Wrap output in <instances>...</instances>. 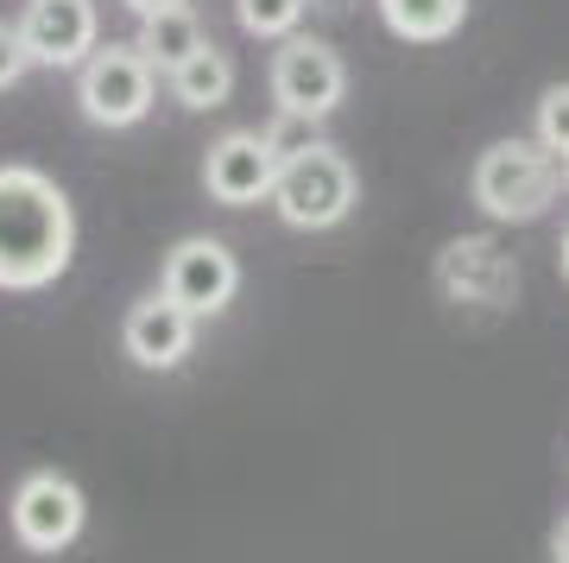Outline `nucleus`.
<instances>
[{
	"mask_svg": "<svg viewBox=\"0 0 569 563\" xmlns=\"http://www.w3.org/2000/svg\"><path fill=\"white\" fill-rule=\"evenodd\" d=\"M272 96H279V115L323 121L348 96V70L323 39H284L279 58H272Z\"/></svg>",
	"mask_w": 569,
	"mask_h": 563,
	"instance_id": "nucleus-5",
	"label": "nucleus"
},
{
	"mask_svg": "<svg viewBox=\"0 0 569 563\" xmlns=\"http://www.w3.org/2000/svg\"><path fill=\"white\" fill-rule=\"evenodd\" d=\"M361 184H355V165L336 152V146H305L298 159L279 165V184H272V209L291 228H336V221L355 209Z\"/></svg>",
	"mask_w": 569,
	"mask_h": 563,
	"instance_id": "nucleus-3",
	"label": "nucleus"
},
{
	"mask_svg": "<svg viewBox=\"0 0 569 563\" xmlns=\"http://www.w3.org/2000/svg\"><path fill=\"white\" fill-rule=\"evenodd\" d=\"M152 63H146L140 45H108V51H96V58L82 63L77 77V101L82 115L96 127H133L146 121V108H152Z\"/></svg>",
	"mask_w": 569,
	"mask_h": 563,
	"instance_id": "nucleus-4",
	"label": "nucleus"
},
{
	"mask_svg": "<svg viewBox=\"0 0 569 563\" xmlns=\"http://www.w3.org/2000/svg\"><path fill=\"white\" fill-rule=\"evenodd\" d=\"M190 336H197V317H190L178 298H164V292L133 304V310H127V329H121L133 367H146V374H171V367L190 355Z\"/></svg>",
	"mask_w": 569,
	"mask_h": 563,
	"instance_id": "nucleus-10",
	"label": "nucleus"
},
{
	"mask_svg": "<svg viewBox=\"0 0 569 563\" xmlns=\"http://www.w3.org/2000/svg\"><path fill=\"white\" fill-rule=\"evenodd\" d=\"M203 45H209L203 39V20H197L190 7H164V13H146V20H140V51H146L152 70H164V77H171L183 58H197Z\"/></svg>",
	"mask_w": 569,
	"mask_h": 563,
	"instance_id": "nucleus-11",
	"label": "nucleus"
},
{
	"mask_svg": "<svg viewBox=\"0 0 569 563\" xmlns=\"http://www.w3.org/2000/svg\"><path fill=\"white\" fill-rule=\"evenodd\" d=\"M550 557H557V563H569V520L557 525V539H550Z\"/></svg>",
	"mask_w": 569,
	"mask_h": 563,
	"instance_id": "nucleus-19",
	"label": "nucleus"
},
{
	"mask_svg": "<svg viewBox=\"0 0 569 563\" xmlns=\"http://www.w3.org/2000/svg\"><path fill=\"white\" fill-rule=\"evenodd\" d=\"M127 7L146 20V13H164V7H183V0H127Z\"/></svg>",
	"mask_w": 569,
	"mask_h": 563,
	"instance_id": "nucleus-18",
	"label": "nucleus"
},
{
	"mask_svg": "<svg viewBox=\"0 0 569 563\" xmlns=\"http://www.w3.org/2000/svg\"><path fill=\"white\" fill-rule=\"evenodd\" d=\"M563 184V165L545 140H500L475 165V203L493 221H538Z\"/></svg>",
	"mask_w": 569,
	"mask_h": 563,
	"instance_id": "nucleus-2",
	"label": "nucleus"
},
{
	"mask_svg": "<svg viewBox=\"0 0 569 563\" xmlns=\"http://www.w3.org/2000/svg\"><path fill=\"white\" fill-rule=\"evenodd\" d=\"M234 13L253 39H291L305 20V0H234Z\"/></svg>",
	"mask_w": 569,
	"mask_h": 563,
	"instance_id": "nucleus-15",
	"label": "nucleus"
},
{
	"mask_svg": "<svg viewBox=\"0 0 569 563\" xmlns=\"http://www.w3.org/2000/svg\"><path fill=\"white\" fill-rule=\"evenodd\" d=\"M26 63H32V51H26V32H20V26H0V89H7V82H20Z\"/></svg>",
	"mask_w": 569,
	"mask_h": 563,
	"instance_id": "nucleus-17",
	"label": "nucleus"
},
{
	"mask_svg": "<svg viewBox=\"0 0 569 563\" xmlns=\"http://www.w3.org/2000/svg\"><path fill=\"white\" fill-rule=\"evenodd\" d=\"M443 279L456 285V292H468V298H488V292H500L512 273H507V260H500L488 241H456L443 254Z\"/></svg>",
	"mask_w": 569,
	"mask_h": 563,
	"instance_id": "nucleus-14",
	"label": "nucleus"
},
{
	"mask_svg": "<svg viewBox=\"0 0 569 563\" xmlns=\"http://www.w3.org/2000/svg\"><path fill=\"white\" fill-rule=\"evenodd\" d=\"M171 96H178L183 108H197V115L222 108V101L234 96V63H228V51L203 45L197 58H183L178 70H171Z\"/></svg>",
	"mask_w": 569,
	"mask_h": 563,
	"instance_id": "nucleus-12",
	"label": "nucleus"
},
{
	"mask_svg": "<svg viewBox=\"0 0 569 563\" xmlns=\"http://www.w3.org/2000/svg\"><path fill=\"white\" fill-rule=\"evenodd\" d=\"M563 184H569V159H563Z\"/></svg>",
	"mask_w": 569,
	"mask_h": 563,
	"instance_id": "nucleus-21",
	"label": "nucleus"
},
{
	"mask_svg": "<svg viewBox=\"0 0 569 563\" xmlns=\"http://www.w3.org/2000/svg\"><path fill=\"white\" fill-rule=\"evenodd\" d=\"M538 140H545L557 159H569V82H557V89L538 96Z\"/></svg>",
	"mask_w": 569,
	"mask_h": 563,
	"instance_id": "nucleus-16",
	"label": "nucleus"
},
{
	"mask_svg": "<svg viewBox=\"0 0 569 563\" xmlns=\"http://www.w3.org/2000/svg\"><path fill=\"white\" fill-rule=\"evenodd\" d=\"M234 292H241V260H234L222 241L190 235V241L171 247V260H164V298H178L190 317H216V310H228Z\"/></svg>",
	"mask_w": 569,
	"mask_h": 563,
	"instance_id": "nucleus-7",
	"label": "nucleus"
},
{
	"mask_svg": "<svg viewBox=\"0 0 569 563\" xmlns=\"http://www.w3.org/2000/svg\"><path fill=\"white\" fill-rule=\"evenodd\" d=\"M380 20L406 45H437L468 20V0H380Z\"/></svg>",
	"mask_w": 569,
	"mask_h": 563,
	"instance_id": "nucleus-13",
	"label": "nucleus"
},
{
	"mask_svg": "<svg viewBox=\"0 0 569 563\" xmlns=\"http://www.w3.org/2000/svg\"><path fill=\"white\" fill-rule=\"evenodd\" d=\"M77 532H82V487L70 482V475H58V468L26 475L20 494H13V539H20L26 551L51 557V551H63Z\"/></svg>",
	"mask_w": 569,
	"mask_h": 563,
	"instance_id": "nucleus-6",
	"label": "nucleus"
},
{
	"mask_svg": "<svg viewBox=\"0 0 569 563\" xmlns=\"http://www.w3.org/2000/svg\"><path fill=\"white\" fill-rule=\"evenodd\" d=\"M20 32H26L32 63L77 70V63L96 58V0H32Z\"/></svg>",
	"mask_w": 569,
	"mask_h": 563,
	"instance_id": "nucleus-9",
	"label": "nucleus"
},
{
	"mask_svg": "<svg viewBox=\"0 0 569 563\" xmlns=\"http://www.w3.org/2000/svg\"><path fill=\"white\" fill-rule=\"evenodd\" d=\"M77 254V216L58 184L32 165H0V292H39Z\"/></svg>",
	"mask_w": 569,
	"mask_h": 563,
	"instance_id": "nucleus-1",
	"label": "nucleus"
},
{
	"mask_svg": "<svg viewBox=\"0 0 569 563\" xmlns=\"http://www.w3.org/2000/svg\"><path fill=\"white\" fill-rule=\"evenodd\" d=\"M563 279H569V235H563Z\"/></svg>",
	"mask_w": 569,
	"mask_h": 563,
	"instance_id": "nucleus-20",
	"label": "nucleus"
},
{
	"mask_svg": "<svg viewBox=\"0 0 569 563\" xmlns=\"http://www.w3.org/2000/svg\"><path fill=\"white\" fill-rule=\"evenodd\" d=\"M279 146L266 134H222L203 159V184L209 197L228 203V209H247V203H272V184H279Z\"/></svg>",
	"mask_w": 569,
	"mask_h": 563,
	"instance_id": "nucleus-8",
	"label": "nucleus"
}]
</instances>
